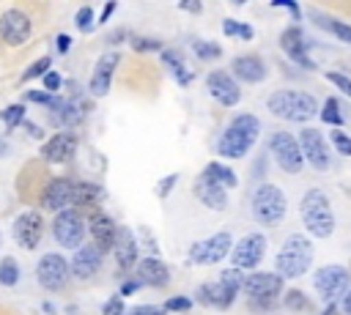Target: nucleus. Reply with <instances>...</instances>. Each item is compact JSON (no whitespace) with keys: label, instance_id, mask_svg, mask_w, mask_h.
Returning a JSON list of instances; mask_svg holds the SVG:
<instances>
[{"label":"nucleus","instance_id":"nucleus-37","mask_svg":"<svg viewBox=\"0 0 351 315\" xmlns=\"http://www.w3.org/2000/svg\"><path fill=\"white\" fill-rule=\"evenodd\" d=\"M49 66H52V58H49V55H44V58L33 60V66L22 74V79H25V82H30V79H36V77H44V74L49 71Z\"/></svg>","mask_w":351,"mask_h":315},{"label":"nucleus","instance_id":"nucleus-24","mask_svg":"<svg viewBox=\"0 0 351 315\" xmlns=\"http://www.w3.org/2000/svg\"><path fill=\"white\" fill-rule=\"evenodd\" d=\"M137 279L140 285H151V288H165L170 282V268L159 260V257H143L137 260Z\"/></svg>","mask_w":351,"mask_h":315},{"label":"nucleus","instance_id":"nucleus-54","mask_svg":"<svg viewBox=\"0 0 351 315\" xmlns=\"http://www.w3.org/2000/svg\"><path fill=\"white\" fill-rule=\"evenodd\" d=\"M69 47H71V38H69L66 33H60V36H58V52H60V55H66V52H69Z\"/></svg>","mask_w":351,"mask_h":315},{"label":"nucleus","instance_id":"nucleus-32","mask_svg":"<svg viewBox=\"0 0 351 315\" xmlns=\"http://www.w3.org/2000/svg\"><path fill=\"white\" fill-rule=\"evenodd\" d=\"M313 16L318 19V25L321 27H326L332 36H337L340 41H346V44H351V25H343V22H337V19H332V16H324V14H318V11H313Z\"/></svg>","mask_w":351,"mask_h":315},{"label":"nucleus","instance_id":"nucleus-16","mask_svg":"<svg viewBox=\"0 0 351 315\" xmlns=\"http://www.w3.org/2000/svg\"><path fill=\"white\" fill-rule=\"evenodd\" d=\"M206 85H208V93H211L222 107H236L239 99H241L239 82H236L228 71H211L208 79H206Z\"/></svg>","mask_w":351,"mask_h":315},{"label":"nucleus","instance_id":"nucleus-49","mask_svg":"<svg viewBox=\"0 0 351 315\" xmlns=\"http://www.w3.org/2000/svg\"><path fill=\"white\" fill-rule=\"evenodd\" d=\"M271 8H285V11H291V16H293V19H299V16H302V8H299L293 0H271Z\"/></svg>","mask_w":351,"mask_h":315},{"label":"nucleus","instance_id":"nucleus-15","mask_svg":"<svg viewBox=\"0 0 351 315\" xmlns=\"http://www.w3.org/2000/svg\"><path fill=\"white\" fill-rule=\"evenodd\" d=\"M41 233H44V222H41V214L38 211H25L16 216L14 222V238L22 249H36L38 241H41Z\"/></svg>","mask_w":351,"mask_h":315},{"label":"nucleus","instance_id":"nucleus-27","mask_svg":"<svg viewBox=\"0 0 351 315\" xmlns=\"http://www.w3.org/2000/svg\"><path fill=\"white\" fill-rule=\"evenodd\" d=\"M99 263H101V255L93 249V247H80L74 252V260L69 266V271L77 277V279H90L96 271H99Z\"/></svg>","mask_w":351,"mask_h":315},{"label":"nucleus","instance_id":"nucleus-56","mask_svg":"<svg viewBox=\"0 0 351 315\" xmlns=\"http://www.w3.org/2000/svg\"><path fill=\"white\" fill-rule=\"evenodd\" d=\"M25 129L30 131V137H41V134H44V131H41V126H36L33 121H25Z\"/></svg>","mask_w":351,"mask_h":315},{"label":"nucleus","instance_id":"nucleus-46","mask_svg":"<svg viewBox=\"0 0 351 315\" xmlns=\"http://www.w3.org/2000/svg\"><path fill=\"white\" fill-rule=\"evenodd\" d=\"M41 79H44V88H47V93H49V96H52L55 90H60V85H63V79H60V74H58V71H47Z\"/></svg>","mask_w":351,"mask_h":315},{"label":"nucleus","instance_id":"nucleus-52","mask_svg":"<svg viewBox=\"0 0 351 315\" xmlns=\"http://www.w3.org/2000/svg\"><path fill=\"white\" fill-rule=\"evenodd\" d=\"M176 178H178V175H167V181H162V184H159V189H156V192H159V197H167V194H170V189H173Z\"/></svg>","mask_w":351,"mask_h":315},{"label":"nucleus","instance_id":"nucleus-39","mask_svg":"<svg viewBox=\"0 0 351 315\" xmlns=\"http://www.w3.org/2000/svg\"><path fill=\"white\" fill-rule=\"evenodd\" d=\"M285 307H291V310H299V312H304V310L310 307V301H307V296H304L302 290H291V293H285Z\"/></svg>","mask_w":351,"mask_h":315},{"label":"nucleus","instance_id":"nucleus-57","mask_svg":"<svg viewBox=\"0 0 351 315\" xmlns=\"http://www.w3.org/2000/svg\"><path fill=\"white\" fill-rule=\"evenodd\" d=\"M343 312L346 315H351V290L346 293V299H343Z\"/></svg>","mask_w":351,"mask_h":315},{"label":"nucleus","instance_id":"nucleus-40","mask_svg":"<svg viewBox=\"0 0 351 315\" xmlns=\"http://www.w3.org/2000/svg\"><path fill=\"white\" fill-rule=\"evenodd\" d=\"M162 307H165V312H186V310L192 307V299H189V296H173V299H167Z\"/></svg>","mask_w":351,"mask_h":315},{"label":"nucleus","instance_id":"nucleus-53","mask_svg":"<svg viewBox=\"0 0 351 315\" xmlns=\"http://www.w3.org/2000/svg\"><path fill=\"white\" fill-rule=\"evenodd\" d=\"M178 8H181V11H189V14H200V11H203V5L195 3V0H184V3H178Z\"/></svg>","mask_w":351,"mask_h":315},{"label":"nucleus","instance_id":"nucleus-5","mask_svg":"<svg viewBox=\"0 0 351 315\" xmlns=\"http://www.w3.org/2000/svg\"><path fill=\"white\" fill-rule=\"evenodd\" d=\"M285 211H288V200H285V194H282L280 186H274V184H261V186L255 189V194H252V214L258 216V222L274 227V225L282 222Z\"/></svg>","mask_w":351,"mask_h":315},{"label":"nucleus","instance_id":"nucleus-14","mask_svg":"<svg viewBox=\"0 0 351 315\" xmlns=\"http://www.w3.org/2000/svg\"><path fill=\"white\" fill-rule=\"evenodd\" d=\"M299 148H302V156L315 167V170H326L329 167V145L324 140L321 131L315 129H302L299 134Z\"/></svg>","mask_w":351,"mask_h":315},{"label":"nucleus","instance_id":"nucleus-28","mask_svg":"<svg viewBox=\"0 0 351 315\" xmlns=\"http://www.w3.org/2000/svg\"><path fill=\"white\" fill-rule=\"evenodd\" d=\"M233 74L241 82H261L266 77V66L258 55H241V58L233 60Z\"/></svg>","mask_w":351,"mask_h":315},{"label":"nucleus","instance_id":"nucleus-10","mask_svg":"<svg viewBox=\"0 0 351 315\" xmlns=\"http://www.w3.org/2000/svg\"><path fill=\"white\" fill-rule=\"evenodd\" d=\"M69 274H71L69 260L55 252H47L36 266V277H38L41 288H47V290H63L69 282Z\"/></svg>","mask_w":351,"mask_h":315},{"label":"nucleus","instance_id":"nucleus-41","mask_svg":"<svg viewBox=\"0 0 351 315\" xmlns=\"http://www.w3.org/2000/svg\"><path fill=\"white\" fill-rule=\"evenodd\" d=\"M332 145H335L343 156H351V137H348L346 131H340V129L332 131Z\"/></svg>","mask_w":351,"mask_h":315},{"label":"nucleus","instance_id":"nucleus-45","mask_svg":"<svg viewBox=\"0 0 351 315\" xmlns=\"http://www.w3.org/2000/svg\"><path fill=\"white\" fill-rule=\"evenodd\" d=\"M126 310H123V299L121 296H112V299H107V304L101 307V315H123Z\"/></svg>","mask_w":351,"mask_h":315},{"label":"nucleus","instance_id":"nucleus-42","mask_svg":"<svg viewBox=\"0 0 351 315\" xmlns=\"http://www.w3.org/2000/svg\"><path fill=\"white\" fill-rule=\"evenodd\" d=\"M132 47L137 52H162V41L156 38H132Z\"/></svg>","mask_w":351,"mask_h":315},{"label":"nucleus","instance_id":"nucleus-1","mask_svg":"<svg viewBox=\"0 0 351 315\" xmlns=\"http://www.w3.org/2000/svg\"><path fill=\"white\" fill-rule=\"evenodd\" d=\"M258 134H261V121H258L255 115H250V112L236 115V118L230 121L228 131L219 137L217 151H219L222 156H228V159H241V156L252 148V142L258 140Z\"/></svg>","mask_w":351,"mask_h":315},{"label":"nucleus","instance_id":"nucleus-7","mask_svg":"<svg viewBox=\"0 0 351 315\" xmlns=\"http://www.w3.org/2000/svg\"><path fill=\"white\" fill-rule=\"evenodd\" d=\"M315 290L324 301H337L351 290V271L343 266H324L315 271Z\"/></svg>","mask_w":351,"mask_h":315},{"label":"nucleus","instance_id":"nucleus-12","mask_svg":"<svg viewBox=\"0 0 351 315\" xmlns=\"http://www.w3.org/2000/svg\"><path fill=\"white\" fill-rule=\"evenodd\" d=\"M241 290L247 293L250 304H252V301L266 304V301H271V299L280 296V290H282V279H280L274 271H255V274L244 277Z\"/></svg>","mask_w":351,"mask_h":315},{"label":"nucleus","instance_id":"nucleus-13","mask_svg":"<svg viewBox=\"0 0 351 315\" xmlns=\"http://www.w3.org/2000/svg\"><path fill=\"white\" fill-rule=\"evenodd\" d=\"M263 255H266V236L263 233H250L233 247L230 260H233V268L244 271V268H255L263 260Z\"/></svg>","mask_w":351,"mask_h":315},{"label":"nucleus","instance_id":"nucleus-21","mask_svg":"<svg viewBox=\"0 0 351 315\" xmlns=\"http://www.w3.org/2000/svg\"><path fill=\"white\" fill-rule=\"evenodd\" d=\"M121 63V55L118 52H104L93 68V77H90V93L93 96H107L110 93V82H112V74H115V66Z\"/></svg>","mask_w":351,"mask_h":315},{"label":"nucleus","instance_id":"nucleus-38","mask_svg":"<svg viewBox=\"0 0 351 315\" xmlns=\"http://www.w3.org/2000/svg\"><path fill=\"white\" fill-rule=\"evenodd\" d=\"M219 282H222L225 288H230V290H241V285H244V274H241L239 268H225V271L219 274Z\"/></svg>","mask_w":351,"mask_h":315},{"label":"nucleus","instance_id":"nucleus-25","mask_svg":"<svg viewBox=\"0 0 351 315\" xmlns=\"http://www.w3.org/2000/svg\"><path fill=\"white\" fill-rule=\"evenodd\" d=\"M195 197L200 200V205L211 208V211H225L228 208V197H225V189L217 186L214 181H208L206 175H200L195 181Z\"/></svg>","mask_w":351,"mask_h":315},{"label":"nucleus","instance_id":"nucleus-48","mask_svg":"<svg viewBox=\"0 0 351 315\" xmlns=\"http://www.w3.org/2000/svg\"><path fill=\"white\" fill-rule=\"evenodd\" d=\"M52 99L55 96H49L47 90H27L25 93V101H36V104H47V107L52 104Z\"/></svg>","mask_w":351,"mask_h":315},{"label":"nucleus","instance_id":"nucleus-50","mask_svg":"<svg viewBox=\"0 0 351 315\" xmlns=\"http://www.w3.org/2000/svg\"><path fill=\"white\" fill-rule=\"evenodd\" d=\"M222 33H225V36H239V33H241V22L225 19V22H222Z\"/></svg>","mask_w":351,"mask_h":315},{"label":"nucleus","instance_id":"nucleus-29","mask_svg":"<svg viewBox=\"0 0 351 315\" xmlns=\"http://www.w3.org/2000/svg\"><path fill=\"white\" fill-rule=\"evenodd\" d=\"M162 60H165V66L170 68V74L176 77V82H178V85H184V88H186V85L195 79V71H189V68H186V63L181 60V55H178L176 49H162Z\"/></svg>","mask_w":351,"mask_h":315},{"label":"nucleus","instance_id":"nucleus-34","mask_svg":"<svg viewBox=\"0 0 351 315\" xmlns=\"http://www.w3.org/2000/svg\"><path fill=\"white\" fill-rule=\"evenodd\" d=\"M19 282V266H16V260L14 257H5V260H0V285H16Z\"/></svg>","mask_w":351,"mask_h":315},{"label":"nucleus","instance_id":"nucleus-11","mask_svg":"<svg viewBox=\"0 0 351 315\" xmlns=\"http://www.w3.org/2000/svg\"><path fill=\"white\" fill-rule=\"evenodd\" d=\"M33 33V22L22 8H8L0 16V38L8 47H22Z\"/></svg>","mask_w":351,"mask_h":315},{"label":"nucleus","instance_id":"nucleus-8","mask_svg":"<svg viewBox=\"0 0 351 315\" xmlns=\"http://www.w3.org/2000/svg\"><path fill=\"white\" fill-rule=\"evenodd\" d=\"M269 148L274 153V162L285 170V173H299L304 167V156H302V148L296 142L293 134L288 131H274L271 140H269Z\"/></svg>","mask_w":351,"mask_h":315},{"label":"nucleus","instance_id":"nucleus-59","mask_svg":"<svg viewBox=\"0 0 351 315\" xmlns=\"http://www.w3.org/2000/svg\"><path fill=\"white\" fill-rule=\"evenodd\" d=\"M5 153H8V142H5V140H3V137H0V159H3V156H5Z\"/></svg>","mask_w":351,"mask_h":315},{"label":"nucleus","instance_id":"nucleus-51","mask_svg":"<svg viewBox=\"0 0 351 315\" xmlns=\"http://www.w3.org/2000/svg\"><path fill=\"white\" fill-rule=\"evenodd\" d=\"M137 290H140V279H126V282H123V288H121V293H118V296H121V299H123V296H132V293H137Z\"/></svg>","mask_w":351,"mask_h":315},{"label":"nucleus","instance_id":"nucleus-19","mask_svg":"<svg viewBox=\"0 0 351 315\" xmlns=\"http://www.w3.org/2000/svg\"><path fill=\"white\" fill-rule=\"evenodd\" d=\"M85 227H88V233H90V238H93V249H96L99 255L112 249L115 236H118V227H115V222H112L107 214H90Z\"/></svg>","mask_w":351,"mask_h":315},{"label":"nucleus","instance_id":"nucleus-20","mask_svg":"<svg viewBox=\"0 0 351 315\" xmlns=\"http://www.w3.org/2000/svg\"><path fill=\"white\" fill-rule=\"evenodd\" d=\"M280 47H282V52L296 63V66H302V68H315V63L310 60V55H307V38H304V33L299 30V27H288L282 36H280Z\"/></svg>","mask_w":351,"mask_h":315},{"label":"nucleus","instance_id":"nucleus-2","mask_svg":"<svg viewBox=\"0 0 351 315\" xmlns=\"http://www.w3.org/2000/svg\"><path fill=\"white\" fill-rule=\"evenodd\" d=\"M266 107L271 110V115L291 123H304L318 115V101L302 90H277L266 99Z\"/></svg>","mask_w":351,"mask_h":315},{"label":"nucleus","instance_id":"nucleus-17","mask_svg":"<svg viewBox=\"0 0 351 315\" xmlns=\"http://www.w3.org/2000/svg\"><path fill=\"white\" fill-rule=\"evenodd\" d=\"M74 153H77V134H74V131H58V134L49 137V140L44 142V148H41V156H44V162H49V164H63V162H69Z\"/></svg>","mask_w":351,"mask_h":315},{"label":"nucleus","instance_id":"nucleus-43","mask_svg":"<svg viewBox=\"0 0 351 315\" xmlns=\"http://www.w3.org/2000/svg\"><path fill=\"white\" fill-rule=\"evenodd\" d=\"M74 22H77V27L80 30H90V22H93V8L90 5H82L80 11H77V16H74Z\"/></svg>","mask_w":351,"mask_h":315},{"label":"nucleus","instance_id":"nucleus-31","mask_svg":"<svg viewBox=\"0 0 351 315\" xmlns=\"http://www.w3.org/2000/svg\"><path fill=\"white\" fill-rule=\"evenodd\" d=\"M104 197V192L96 184H85V181H74V194H71V205H96Z\"/></svg>","mask_w":351,"mask_h":315},{"label":"nucleus","instance_id":"nucleus-30","mask_svg":"<svg viewBox=\"0 0 351 315\" xmlns=\"http://www.w3.org/2000/svg\"><path fill=\"white\" fill-rule=\"evenodd\" d=\"M203 175H206L208 181H214L217 186H222V189H233V186L239 184L236 173H233L230 167L219 164V162H208V164H206V170H203Z\"/></svg>","mask_w":351,"mask_h":315},{"label":"nucleus","instance_id":"nucleus-6","mask_svg":"<svg viewBox=\"0 0 351 315\" xmlns=\"http://www.w3.org/2000/svg\"><path fill=\"white\" fill-rule=\"evenodd\" d=\"M85 219L80 216L77 208H66V211H58L55 219H52V236L60 247L66 249H80L82 247V238H85Z\"/></svg>","mask_w":351,"mask_h":315},{"label":"nucleus","instance_id":"nucleus-33","mask_svg":"<svg viewBox=\"0 0 351 315\" xmlns=\"http://www.w3.org/2000/svg\"><path fill=\"white\" fill-rule=\"evenodd\" d=\"M321 121L329 123V126H337V129L346 123V118H343V112H340V107H337V99H326V101H324Z\"/></svg>","mask_w":351,"mask_h":315},{"label":"nucleus","instance_id":"nucleus-18","mask_svg":"<svg viewBox=\"0 0 351 315\" xmlns=\"http://www.w3.org/2000/svg\"><path fill=\"white\" fill-rule=\"evenodd\" d=\"M71 194H74V181H69V178H52L47 186H44V192H41V205L47 208V211H66V208H71Z\"/></svg>","mask_w":351,"mask_h":315},{"label":"nucleus","instance_id":"nucleus-23","mask_svg":"<svg viewBox=\"0 0 351 315\" xmlns=\"http://www.w3.org/2000/svg\"><path fill=\"white\" fill-rule=\"evenodd\" d=\"M112 255L118 260V268H123V271L137 266V241H134L132 227H118V236H115V244H112Z\"/></svg>","mask_w":351,"mask_h":315},{"label":"nucleus","instance_id":"nucleus-9","mask_svg":"<svg viewBox=\"0 0 351 315\" xmlns=\"http://www.w3.org/2000/svg\"><path fill=\"white\" fill-rule=\"evenodd\" d=\"M230 233H214L203 241H195L189 247V263L192 266H211V263H219L228 252H230Z\"/></svg>","mask_w":351,"mask_h":315},{"label":"nucleus","instance_id":"nucleus-3","mask_svg":"<svg viewBox=\"0 0 351 315\" xmlns=\"http://www.w3.org/2000/svg\"><path fill=\"white\" fill-rule=\"evenodd\" d=\"M302 222L307 227L310 236L315 238H329L332 230H335V214H332V205L326 200V194L321 189H310L304 197H302Z\"/></svg>","mask_w":351,"mask_h":315},{"label":"nucleus","instance_id":"nucleus-26","mask_svg":"<svg viewBox=\"0 0 351 315\" xmlns=\"http://www.w3.org/2000/svg\"><path fill=\"white\" fill-rule=\"evenodd\" d=\"M195 299H197V301H203V304H208V307L228 310V307L233 304V299H236V290L225 288L222 282H203V285L197 288Z\"/></svg>","mask_w":351,"mask_h":315},{"label":"nucleus","instance_id":"nucleus-22","mask_svg":"<svg viewBox=\"0 0 351 315\" xmlns=\"http://www.w3.org/2000/svg\"><path fill=\"white\" fill-rule=\"evenodd\" d=\"M49 121L58 126V129H71V126H77L80 121H82V115H85V107L82 104H77V101H71V99H60V96H55L52 99V104H49Z\"/></svg>","mask_w":351,"mask_h":315},{"label":"nucleus","instance_id":"nucleus-58","mask_svg":"<svg viewBox=\"0 0 351 315\" xmlns=\"http://www.w3.org/2000/svg\"><path fill=\"white\" fill-rule=\"evenodd\" d=\"M239 36L250 41V38H252V27H250V25H241V33H239Z\"/></svg>","mask_w":351,"mask_h":315},{"label":"nucleus","instance_id":"nucleus-47","mask_svg":"<svg viewBox=\"0 0 351 315\" xmlns=\"http://www.w3.org/2000/svg\"><path fill=\"white\" fill-rule=\"evenodd\" d=\"M162 312H165L162 304H140V307H134V310H129L123 315H162Z\"/></svg>","mask_w":351,"mask_h":315},{"label":"nucleus","instance_id":"nucleus-4","mask_svg":"<svg viewBox=\"0 0 351 315\" xmlns=\"http://www.w3.org/2000/svg\"><path fill=\"white\" fill-rule=\"evenodd\" d=\"M313 263V244L304 236H288L282 249L277 252V277L280 279H296L302 277Z\"/></svg>","mask_w":351,"mask_h":315},{"label":"nucleus","instance_id":"nucleus-44","mask_svg":"<svg viewBox=\"0 0 351 315\" xmlns=\"http://www.w3.org/2000/svg\"><path fill=\"white\" fill-rule=\"evenodd\" d=\"M326 79H329L332 85H337V88H340V90H343V93H346V96L351 99V79H348L346 74H337V71H329V74H326Z\"/></svg>","mask_w":351,"mask_h":315},{"label":"nucleus","instance_id":"nucleus-55","mask_svg":"<svg viewBox=\"0 0 351 315\" xmlns=\"http://www.w3.org/2000/svg\"><path fill=\"white\" fill-rule=\"evenodd\" d=\"M112 11H115V3L110 0V3H107V5L101 8V14H99V25H101V22H107V19L112 16Z\"/></svg>","mask_w":351,"mask_h":315},{"label":"nucleus","instance_id":"nucleus-35","mask_svg":"<svg viewBox=\"0 0 351 315\" xmlns=\"http://www.w3.org/2000/svg\"><path fill=\"white\" fill-rule=\"evenodd\" d=\"M0 121L8 126V131L16 126V123H22L25 121V107L22 104H11V107H5V110H0Z\"/></svg>","mask_w":351,"mask_h":315},{"label":"nucleus","instance_id":"nucleus-36","mask_svg":"<svg viewBox=\"0 0 351 315\" xmlns=\"http://www.w3.org/2000/svg\"><path fill=\"white\" fill-rule=\"evenodd\" d=\"M192 49H195V55H197L200 60H217V58L222 55V49H219L214 41H195Z\"/></svg>","mask_w":351,"mask_h":315}]
</instances>
